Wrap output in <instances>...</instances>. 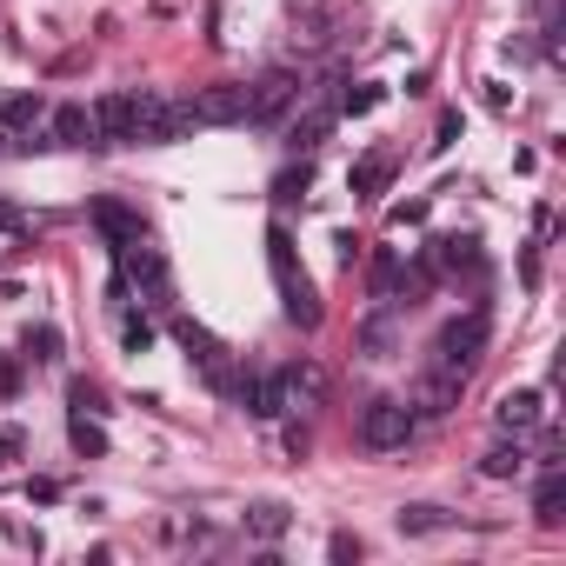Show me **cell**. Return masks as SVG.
I'll use <instances>...</instances> for the list:
<instances>
[{"mask_svg":"<svg viewBox=\"0 0 566 566\" xmlns=\"http://www.w3.org/2000/svg\"><path fill=\"white\" fill-rule=\"evenodd\" d=\"M266 266H273V287H280V307H287L294 327H321V294H314V280L301 273L294 260V233L287 227H266Z\"/></svg>","mask_w":566,"mask_h":566,"instance_id":"obj_1","label":"cell"},{"mask_svg":"<svg viewBox=\"0 0 566 566\" xmlns=\"http://www.w3.org/2000/svg\"><path fill=\"white\" fill-rule=\"evenodd\" d=\"M114 260H120V273H127L134 287H140V301H147V307H167V301H174V273H167V253H160L147 233L120 240V247H114Z\"/></svg>","mask_w":566,"mask_h":566,"instance_id":"obj_2","label":"cell"},{"mask_svg":"<svg viewBox=\"0 0 566 566\" xmlns=\"http://www.w3.org/2000/svg\"><path fill=\"white\" fill-rule=\"evenodd\" d=\"M413 427H420L413 407L394 400V394H374V400L360 407V447H367V453H394V447H407Z\"/></svg>","mask_w":566,"mask_h":566,"instance_id":"obj_3","label":"cell"},{"mask_svg":"<svg viewBox=\"0 0 566 566\" xmlns=\"http://www.w3.org/2000/svg\"><path fill=\"white\" fill-rule=\"evenodd\" d=\"M187 127H193L187 101H167V94H134V140L167 147V140H180Z\"/></svg>","mask_w":566,"mask_h":566,"instance_id":"obj_4","label":"cell"},{"mask_svg":"<svg viewBox=\"0 0 566 566\" xmlns=\"http://www.w3.org/2000/svg\"><path fill=\"white\" fill-rule=\"evenodd\" d=\"M480 354H486V314L447 321V327H440V340H433V360H440V367H453V374H467Z\"/></svg>","mask_w":566,"mask_h":566,"instance_id":"obj_5","label":"cell"},{"mask_svg":"<svg viewBox=\"0 0 566 566\" xmlns=\"http://www.w3.org/2000/svg\"><path fill=\"white\" fill-rule=\"evenodd\" d=\"M460 387H467V374L427 360V374H420V387H413V400H407L413 420H440V413H453V407H460Z\"/></svg>","mask_w":566,"mask_h":566,"instance_id":"obj_6","label":"cell"},{"mask_svg":"<svg viewBox=\"0 0 566 566\" xmlns=\"http://www.w3.org/2000/svg\"><path fill=\"white\" fill-rule=\"evenodd\" d=\"M187 114H193V127H233V120H247V87H200L187 101Z\"/></svg>","mask_w":566,"mask_h":566,"instance_id":"obj_7","label":"cell"},{"mask_svg":"<svg viewBox=\"0 0 566 566\" xmlns=\"http://www.w3.org/2000/svg\"><path fill=\"white\" fill-rule=\"evenodd\" d=\"M94 147H134V94L94 101Z\"/></svg>","mask_w":566,"mask_h":566,"instance_id":"obj_8","label":"cell"},{"mask_svg":"<svg viewBox=\"0 0 566 566\" xmlns=\"http://www.w3.org/2000/svg\"><path fill=\"white\" fill-rule=\"evenodd\" d=\"M294 94H301L294 74H266V81H253V87H247V120H260V127L280 120V114L294 107Z\"/></svg>","mask_w":566,"mask_h":566,"instance_id":"obj_9","label":"cell"},{"mask_svg":"<svg viewBox=\"0 0 566 566\" xmlns=\"http://www.w3.org/2000/svg\"><path fill=\"white\" fill-rule=\"evenodd\" d=\"M240 400L253 420H280L287 413V374H240Z\"/></svg>","mask_w":566,"mask_h":566,"instance_id":"obj_10","label":"cell"},{"mask_svg":"<svg viewBox=\"0 0 566 566\" xmlns=\"http://www.w3.org/2000/svg\"><path fill=\"white\" fill-rule=\"evenodd\" d=\"M54 147H94V107H81V101L54 107Z\"/></svg>","mask_w":566,"mask_h":566,"instance_id":"obj_11","label":"cell"},{"mask_svg":"<svg viewBox=\"0 0 566 566\" xmlns=\"http://www.w3.org/2000/svg\"><path fill=\"white\" fill-rule=\"evenodd\" d=\"M493 420H500L506 433H526V427H539V394H533V387H513V394H500Z\"/></svg>","mask_w":566,"mask_h":566,"instance_id":"obj_12","label":"cell"},{"mask_svg":"<svg viewBox=\"0 0 566 566\" xmlns=\"http://www.w3.org/2000/svg\"><path fill=\"white\" fill-rule=\"evenodd\" d=\"M41 120H48V101H41V94H14L8 107H0V127H8L14 140H21V134H34Z\"/></svg>","mask_w":566,"mask_h":566,"instance_id":"obj_13","label":"cell"},{"mask_svg":"<svg viewBox=\"0 0 566 566\" xmlns=\"http://www.w3.org/2000/svg\"><path fill=\"white\" fill-rule=\"evenodd\" d=\"M559 506H566V473L553 467V473L539 480V493H533V520H539V526H559V520H566Z\"/></svg>","mask_w":566,"mask_h":566,"instance_id":"obj_14","label":"cell"},{"mask_svg":"<svg viewBox=\"0 0 566 566\" xmlns=\"http://www.w3.org/2000/svg\"><path fill=\"white\" fill-rule=\"evenodd\" d=\"M287 526H294V513L280 506V500H260V506H247V533H253V539H280Z\"/></svg>","mask_w":566,"mask_h":566,"instance_id":"obj_15","label":"cell"},{"mask_svg":"<svg viewBox=\"0 0 566 566\" xmlns=\"http://www.w3.org/2000/svg\"><path fill=\"white\" fill-rule=\"evenodd\" d=\"M480 473H486V480H520V473H526V453H520V447H486V453H480Z\"/></svg>","mask_w":566,"mask_h":566,"instance_id":"obj_16","label":"cell"},{"mask_svg":"<svg viewBox=\"0 0 566 566\" xmlns=\"http://www.w3.org/2000/svg\"><path fill=\"white\" fill-rule=\"evenodd\" d=\"M94 220H101V233H107V240H114V247H120V240H134V233H140V220H134V213H127V207H114V200H101V207H94Z\"/></svg>","mask_w":566,"mask_h":566,"instance_id":"obj_17","label":"cell"},{"mask_svg":"<svg viewBox=\"0 0 566 566\" xmlns=\"http://www.w3.org/2000/svg\"><path fill=\"white\" fill-rule=\"evenodd\" d=\"M321 394H327V374H321L314 360L287 367V400H321Z\"/></svg>","mask_w":566,"mask_h":566,"instance_id":"obj_18","label":"cell"},{"mask_svg":"<svg viewBox=\"0 0 566 566\" xmlns=\"http://www.w3.org/2000/svg\"><path fill=\"white\" fill-rule=\"evenodd\" d=\"M67 440H74V453H87V460H101V453H107V433H101L87 413H74V420H67Z\"/></svg>","mask_w":566,"mask_h":566,"instance_id":"obj_19","label":"cell"},{"mask_svg":"<svg viewBox=\"0 0 566 566\" xmlns=\"http://www.w3.org/2000/svg\"><path fill=\"white\" fill-rule=\"evenodd\" d=\"M387 174H394V160H387V154H367V160L354 167V193H380Z\"/></svg>","mask_w":566,"mask_h":566,"instance_id":"obj_20","label":"cell"},{"mask_svg":"<svg viewBox=\"0 0 566 566\" xmlns=\"http://www.w3.org/2000/svg\"><path fill=\"white\" fill-rule=\"evenodd\" d=\"M447 506H400V533H440Z\"/></svg>","mask_w":566,"mask_h":566,"instance_id":"obj_21","label":"cell"},{"mask_svg":"<svg viewBox=\"0 0 566 566\" xmlns=\"http://www.w3.org/2000/svg\"><path fill=\"white\" fill-rule=\"evenodd\" d=\"M120 347H127V354H147V347H154V321H147V314H127V321H120Z\"/></svg>","mask_w":566,"mask_h":566,"instance_id":"obj_22","label":"cell"},{"mask_svg":"<svg viewBox=\"0 0 566 566\" xmlns=\"http://www.w3.org/2000/svg\"><path fill=\"white\" fill-rule=\"evenodd\" d=\"M307 187H314V167L301 160V167H287V174H280V180H273V200H301Z\"/></svg>","mask_w":566,"mask_h":566,"instance_id":"obj_23","label":"cell"},{"mask_svg":"<svg viewBox=\"0 0 566 566\" xmlns=\"http://www.w3.org/2000/svg\"><path fill=\"white\" fill-rule=\"evenodd\" d=\"M387 347H394V327H387V321H367V327H360V354H367V360H387Z\"/></svg>","mask_w":566,"mask_h":566,"instance_id":"obj_24","label":"cell"},{"mask_svg":"<svg viewBox=\"0 0 566 566\" xmlns=\"http://www.w3.org/2000/svg\"><path fill=\"white\" fill-rule=\"evenodd\" d=\"M374 107H380V87L374 81H360V87L340 94V114H374Z\"/></svg>","mask_w":566,"mask_h":566,"instance_id":"obj_25","label":"cell"},{"mask_svg":"<svg viewBox=\"0 0 566 566\" xmlns=\"http://www.w3.org/2000/svg\"><path fill=\"white\" fill-rule=\"evenodd\" d=\"M327 127H334V114H314V120H301V127H294V147H307V154H314V147L327 140Z\"/></svg>","mask_w":566,"mask_h":566,"instance_id":"obj_26","label":"cell"},{"mask_svg":"<svg viewBox=\"0 0 566 566\" xmlns=\"http://www.w3.org/2000/svg\"><path fill=\"white\" fill-rule=\"evenodd\" d=\"M440 266H473L480 253H473V240H440V253H433Z\"/></svg>","mask_w":566,"mask_h":566,"instance_id":"obj_27","label":"cell"},{"mask_svg":"<svg viewBox=\"0 0 566 566\" xmlns=\"http://www.w3.org/2000/svg\"><path fill=\"white\" fill-rule=\"evenodd\" d=\"M21 347H28V360H54V347H61V340H54V327H34Z\"/></svg>","mask_w":566,"mask_h":566,"instance_id":"obj_28","label":"cell"},{"mask_svg":"<svg viewBox=\"0 0 566 566\" xmlns=\"http://www.w3.org/2000/svg\"><path fill=\"white\" fill-rule=\"evenodd\" d=\"M21 453H28V433L21 427H0V467H14Z\"/></svg>","mask_w":566,"mask_h":566,"instance_id":"obj_29","label":"cell"},{"mask_svg":"<svg viewBox=\"0 0 566 566\" xmlns=\"http://www.w3.org/2000/svg\"><path fill=\"white\" fill-rule=\"evenodd\" d=\"M74 413H107V407H101V387H94V380H74Z\"/></svg>","mask_w":566,"mask_h":566,"instance_id":"obj_30","label":"cell"}]
</instances>
